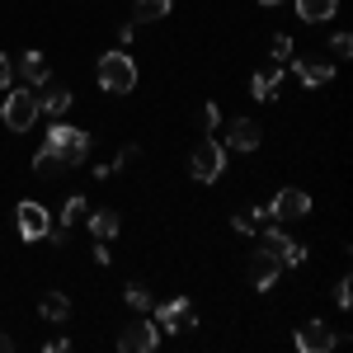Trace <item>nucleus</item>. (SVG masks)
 <instances>
[{
	"label": "nucleus",
	"instance_id": "nucleus-1",
	"mask_svg": "<svg viewBox=\"0 0 353 353\" xmlns=\"http://www.w3.org/2000/svg\"><path fill=\"white\" fill-rule=\"evenodd\" d=\"M94 76H99V90H109V94H128V90H137V61H132V52H104Z\"/></svg>",
	"mask_w": 353,
	"mask_h": 353
},
{
	"label": "nucleus",
	"instance_id": "nucleus-2",
	"mask_svg": "<svg viewBox=\"0 0 353 353\" xmlns=\"http://www.w3.org/2000/svg\"><path fill=\"white\" fill-rule=\"evenodd\" d=\"M48 146H57V151H61L66 170H71V165H85V161H90V132H81V128H66L61 118H57L52 128H48Z\"/></svg>",
	"mask_w": 353,
	"mask_h": 353
},
{
	"label": "nucleus",
	"instance_id": "nucleus-3",
	"mask_svg": "<svg viewBox=\"0 0 353 353\" xmlns=\"http://www.w3.org/2000/svg\"><path fill=\"white\" fill-rule=\"evenodd\" d=\"M0 118H5L10 132H28L33 118H38V94H33V90H10V99H5Z\"/></svg>",
	"mask_w": 353,
	"mask_h": 353
},
{
	"label": "nucleus",
	"instance_id": "nucleus-4",
	"mask_svg": "<svg viewBox=\"0 0 353 353\" xmlns=\"http://www.w3.org/2000/svg\"><path fill=\"white\" fill-rule=\"evenodd\" d=\"M189 170L198 184H212V179H221V170H226V151H221L217 141H198L189 156Z\"/></svg>",
	"mask_w": 353,
	"mask_h": 353
},
{
	"label": "nucleus",
	"instance_id": "nucleus-5",
	"mask_svg": "<svg viewBox=\"0 0 353 353\" xmlns=\"http://www.w3.org/2000/svg\"><path fill=\"white\" fill-rule=\"evenodd\" d=\"M14 226H19V236L24 241H43V236H52V212L43 208V203H19V212H14Z\"/></svg>",
	"mask_w": 353,
	"mask_h": 353
},
{
	"label": "nucleus",
	"instance_id": "nucleus-6",
	"mask_svg": "<svg viewBox=\"0 0 353 353\" xmlns=\"http://www.w3.org/2000/svg\"><path fill=\"white\" fill-rule=\"evenodd\" d=\"M161 344V330L151 325V321H132V325L118 330V349L123 353H151Z\"/></svg>",
	"mask_w": 353,
	"mask_h": 353
},
{
	"label": "nucleus",
	"instance_id": "nucleus-7",
	"mask_svg": "<svg viewBox=\"0 0 353 353\" xmlns=\"http://www.w3.org/2000/svg\"><path fill=\"white\" fill-rule=\"evenodd\" d=\"M151 311H156V330H161V334H179V330H193V316H189V297L161 301V306H151Z\"/></svg>",
	"mask_w": 353,
	"mask_h": 353
},
{
	"label": "nucleus",
	"instance_id": "nucleus-8",
	"mask_svg": "<svg viewBox=\"0 0 353 353\" xmlns=\"http://www.w3.org/2000/svg\"><path fill=\"white\" fill-rule=\"evenodd\" d=\"M339 344V334L325 325V321H306V325L297 330V349L301 353H325V349H334Z\"/></svg>",
	"mask_w": 353,
	"mask_h": 353
},
{
	"label": "nucleus",
	"instance_id": "nucleus-9",
	"mask_svg": "<svg viewBox=\"0 0 353 353\" xmlns=\"http://www.w3.org/2000/svg\"><path fill=\"white\" fill-rule=\"evenodd\" d=\"M297 81L306 90H325L334 81V61H321V57H297Z\"/></svg>",
	"mask_w": 353,
	"mask_h": 353
},
{
	"label": "nucleus",
	"instance_id": "nucleus-10",
	"mask_svg": "<svg viewBox=\"0 0 353 353\" xmlns=\"http://www.w3.org/2000/svg\"><path fill=\"white\" fill-rule=\"evenodd\" d=\"M273 217H306L311 212V193L306 189H283V193H273Z\"/></svg>",
	"mask_w": 353,
	"mask_h": 353
},
{
	"label": "nucleus",
	"instance_id": "nucleus-11",
	"mask_svg": "<svg viewBox=\"0 0 353 353\" xmlns=\"http://www.w3.org/2000/svg\"><path fill=\"white\" fill-rule=\"evenodd\" d=\"M259 123H250V118H236V123H226V146L231 151H254L259 146Z\"/></svg>",
	"mask_w": 353,
	"mask_h": 353
},
{
	"label": "nucleus",
	"instance_id": "nucleus-12",
	"mask_svg": "<svg viewBox=\"0 0 353 353\" xmlns=\"http://www.w3.org/2000/svg\"><path fill=\"white\" fill-rule=\"evenodd\" d=\"M66 109H71V90H66V85H38V113L61 118Z\"/></svg>",
	"mask_w": 353,
	"mask_h": 353
},
{
	"label": "nucleus",
	"instance_id": "nucleus-13",
	"mask_svg": "<svg viewBox=\"0 0 353 353\" xmlns=\"http://www.w3.org/2000/svg\"><path fill=\"white\" fill-rule=\"evenodd\" d=\"M278 269H283V264H278V259H273L269 250H259V254H254V259H250V283H254V288H259V292H269L273 283H278Z\"/></svg>",
	"mask_w": 353,
	"mask_h": 353
},
{
	"label": "nucleus",
	"instance_id": "nucleus-14",
	"mask_svg": "<svg viewBox=\"0 0 353 353\" xmlns=\"http://www.w3.org/2000/svg\"><path fill=\"white\" fill-rule=\"evenodd\" d=\"M19 76H24L28 85H48V76H52V71H48V57L43 52H24L19 57Z\"/></svg>",
	"mask_w": 353,
	"mask_h": 353
},
{
	"label": "nucleus",
	"instance_id": "nucleus-15",
	"mask_svg": "<svg viewBox=\"0 0 353 353\" xmlns=\"http://www.w3.org/2000/svg\"><path fill=\"white\" fill-rule=\"evenodd\" d=\"M339 10V0H297V14L306 19V24H321V19H330Z\"/></svg>",
	"mask_w": 353,
	"mask_h": 353
},
{
	"label": "nucleus",
	"instance_id": "nucleus-16",
	"mask_svg": "<svg viewBox=\"0 0 353 353\" xmlns=\"http://www.w3.org/2000/svg\"><path fill=\"white\" fill-rule=\"evenodd\" d=\"M90 217V236L94 241H113L118 236V212H85Z\"/></svg>",
	"mask_w": 353,
	"mask_h": 353
},
{
	"label": "nucleus",
	"instance_id": "nucleus-17",
	"mask_svg": "<svg viewBox=\"0 0 353 353\" xmlns=\"http://www.w3.org/2000/svg\"><path fill=\"white\" fill-rule=\"evenodd\" d=\"M38 311H43V321H66V316H71V297H61V292H48V297L38 301Z\"/></svg>",
	"mask_w": 353,
	"mask_h": 353
},
{
	"label": "nucleus",
	"instance_id": "nucleus-18",
	"mask_svg": "<svg viewBox=\"0 0 353 353\" xmlns=\"http://www.w3.org/2000/svg\"><path fill=\"white\" fill-rule=\"evenodd\" d=\"M250 85H254V99H273V94H278V85H283V71H259Z\"/></svg>",
	"mask_w": 353,
	"mask_h": 353
},
{
	"label": "nucleus",
	"instance_id": "nucleus-19",
	"mask_svg": "<svg viewBox=\"0 0 353 353\" xmlns=\"http://www.w3.org/2000/svg\"><path fill=\"white\" fill-rule=\"evenodd\" d=\"M33 170H38V174H57V170H66V161H61L57 146H43V151L33 156Z\"/></svg>",
	"mask_w": 353,
	"mask_h": 353
},
{
	"label": "nucleus",
	"instance_id": "nucleus-20",
	"mask_svg": "<svg viewBox=\"0 0 353 353\" xmlns=\"http://www.w3.org/2000/svg\"><path fill=\"white\" fill-rule=\"evenodd\" d=\"M85 212H90V203H85L81 193H71V198L61 203V231H66V226H76V221H81Z\"/></svg>",
	"mask_w": 353,
	"mask_h": 353
},
{
	"label": "nucleus",
	"instance_id": "nucleus-21",
	"mask_svg": "<svg viewBox=\"0 0 353 353\" xmlns=\"http://www.w3.org/2000/svg\"><path fill=\"white\" fill-rule=\"evenodd\" d=\"M170 14V0H137V24H151Z\"/></svg>",
	"mask_w": 353,
	"mask_h": 353
},
{
	"label": "nucleus",
	"instance_id": "nucleus-22",
	"mask_svg": "<svg viewBox=\"0 0 353 353\" xmlns=\"http://www.w3.org/2000/svg\"><path fill=\"white\" fill-rule=\"evenodd\" d=\"M330 57H334V61H349L353 57V38L349 33H334V38H330Z\"/></svg>",
	"mask_w": 353,
	"mask_h": 353
},
{
	"label": "nucleus",
	"instance_id": "nucleus-23",
	"mask_svg": "<svg viewBox=\"0 0 353 353\" xmlns=\"http://www.w3.org/2000/svg\"><path fill=\"white\" fill-rule=\"evenodd\" d=\"M123 297H128V306H132V311H151V306H156V301H151V292H146V288H128V292H123Z\"/></svg>",
	"mask_w": 353,
	"mask_h": 353
},
{
	"label": "nucleus",
	"instance_id": "nucleus-24",
	"mask_svg": "<svg viewBox=\"0 0 353 353\" xmlns=\"http://www.w3.org/2000/svg\"><path fill=\"white\" fill-rule=\"evenodd\" d=\"M269 52H273V61H292L297 48H292V38H288V33H278V38L269 43Z\"/></svg>",
	"mask_w": 353,
	"mask_h": 353
},
{
	"label": "nucleus",
	"instance_id": "nucleus-25",
	"mask_svg": "<svg viewBox=\"0 0 353 353\" xmlns=\"http://www.w3.org/2000/svg\"><path fill=\"white\" fill-rule=\"evenodd\" d=\"M231 226H236L241 236H254V226H259V221H254V208H241V212L231 217Z\"/></svg>",
	"mask_w": 353,
	"mask_h": 353
},
{
	"label": "nucleus",
	"instance_id": "nucleus-26",
	"mask_svg": "<svg viewBox=\"0 0 353 353\" xmlns=\"http://www.w3.org/2000/svg\"><path fill=\"white\" fill-rule=\"evenodd\" d=\"M283 264H288V269L306 264V245H301V241H288V250H283Z\"/></svg>",
	"mask_w": 353,
	"mask_h": 353
},
{
	"label": "nucleus",
	"instance_id": "nucleus-27",
	"mask_svg": "<svg viewBox=\"0 0 353 353\" xmlns=\"http://www.w3.org/2000/svg\"><path fill=\"white\" fill-rule=\"evenodd\" d=\"M349 301H353V288H349V278H339V283H334V306L349 311Z\"/></svg>",
	"mask_w": 353,
	"mask_h": 353
},
{
	"label": "nucleus",
	"instance_id": "nucleus-28",
	"mask_svg": "<svg viewBox=\"0 0 353 353\" xmlns=\"http://www.w3.org/2000/svg\"><path fill=\"white\" fill-rule=\"evenodd\" d=\"M141 161V146H132V141H128V146H123V151H118V165H123V170H128V165H137Z\"/></svg>",
	"mask_w": 353,
	"mask_h": 353
},
{
	"label": "nucleus",
	"instance_id": "nucleus-29",
	"mask_svg": "<svg viewBox=\"0 0 353 353\" xmlns=\"http://www.w3.org/2000/svg\"><path fill=\"white\" fill-rule=\"evenodd\" d=\"M10 81H14V66H10V57L0 52V90H5V85H10Z\"/></svg>",
	"mask_w": 353,
	"mask_h": 353
},
{
	"label": "nucleus",
	"instance_id": "nucleus-30",
	"mask_svg": "<svg viewBox=\"0 0 353 353\" xmlns=\"http://www.w3.org/2000/svg\"><path fill=\"white\" fill-rule=\"evenodd\" d=\"M203 123H208V128H221V109H217V104L203 109Z\"/></svg>",
	"mask_w": 353,
	"mask_h": 353
},
{
	"label": "nucleus",
	"instance_id": "nucleus-31",
	"mask_svg": "<svg viewBox=\"0 0 353 353\" xmlns=\"http://www.w3.org/2000/svg\"><path fill=\"white\" fill-rule=\"evenodd\" d=\"M109 259H113V254H109V245L99 241V245H94V264H99V269H104V264H109Z\"/></svg>",
	"mask_w": 353,
	"mask_h": 353
},
{
	"label": "nucleus",
	"instance_id": "nucleus-32",
	"mask_svg": "<svg viewBox=\"0 0 353 353\" xmlns=\"http://www.w3.org/2000/svg\"><path fill=\"white\" fill-rule=\"evenodd\" d=\"M118 38H123V43H132V38H137V19H128V24L118 28Z\"/></svg>",
	"mask_w": 353,
	"mask_h": 353
},
{
	"label": "nucleus",
	"instance_id": "nucleus-33",
	"mask_svg": "<svg viewBox=\"0 0 353 353\" xmlns=\"http://www.w3.org/2000/svg\"><path fill=\"white\" fill-rule=\"evenodd\" d=\"M14 349V339H10V334H0V353H10Z\"/></svg>",
	"mask_w": 353,
	"mask_h": 353
},
{
	"label": "nucleus",
	"instance_id": "nucleus-34",
	"mask_svg": "<svg viewBox=\"0 0 353 353\" xmlns=\"http://www.w3.org/2000/svg\"><path fill=\"white\" fill-rule=\"evenodd\" d=\"M259 5H283V0H259Z\"/></svg>",
	"mask_w": 353,
	"mask_h": 353
}]
</instances>
